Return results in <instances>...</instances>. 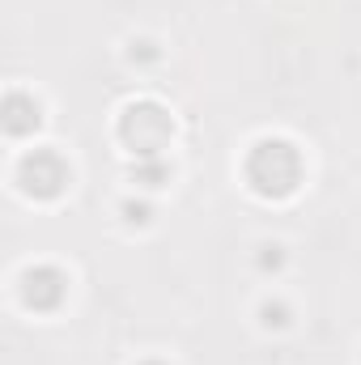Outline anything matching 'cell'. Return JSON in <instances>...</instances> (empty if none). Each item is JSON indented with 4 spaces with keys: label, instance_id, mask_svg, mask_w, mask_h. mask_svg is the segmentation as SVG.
Instances as JSON below:
<instances>
[{
    "label": "cell",
    "instance_id": "cell-3",
    "mask_svg": "<svg viewBox=\"0 0 361 365\" xmlns=\"http://www.w3.org/2000/svg\"><path fill=\"white\" fill-rule=\"evenodd\" d=\"M68 182H73V170L56 149H30L17 162V187L34 200H56Z\"/></svg>",
    "mask_w": 361,
    "mask_h": 365
},
{
    "label": "cell",
    "instance_id": "cell-1",
    "mask_svg": "<svg viewBox=\"0 0 361 365\" xmlns=\"http://www.w3.org/2000/svg\"><path fill=\"white\" fill-rule=\"evenodd\" d=\"M302 153L289 145V140H280V136H268V140H260L251 153H247V182H251V191H260V195H268V200H285V195H293L298 191V182H302Z\"/></svg>",
    "mask_w": 361,
    "mask_h": 365
},
{
    "label": "cell",
    "instance_id": "cell-2",
    "mask_svg": "<svg viewBox=\"0 0 361 365\" xmlns=\"http://www.w3.org/2000/svg\"><path fill=\"white\" fill-rule=\"evenodd\" d=\"M171 136H175V119L158 102H132L119 115V140L136 158H158L171 145Z\"/></svg>",
    "mask_w": 361,
    "mask_h": 365
},
{
    "label": "cell",
    "instance_id": "cell-5",
    "mask_svg": "<svg viewBox=\"0 0 361 365\" xmlns=\"http://www.w3.org/2000/svg\"><path fill=\"white\" fill-rule=\"evenodd\" d=\"M43 123V106L30 98V93L13 90L4 93V132L9 136H26V132H34Z\"/></svg>",
    "mask_w": 361,
    "mask_h": 365
},
{
    "label": "cell",
    "instance_id": "cell-4",
    "mask_svg": "<svg viewBox=\"0 0 361 365\" xmlns=\"http://www.w3.org/2000/svg\"><path fill=\"white\" fill-rule=\"evenodd\" d=\"M64 297H68V276L60 272V268H51V264H34V268L21 272V302H26L30 310L51 314V310L64 306Z\"/></svg>",
    "mask_w": 361,
    "mask_h": 365
},
{
    "label": "cell",
    "instance_id": "cell-6",
    "mask_svg": "<svg viewBox=\"0 0 361 365\" xmlns=\"http://www.w3.org/2000/svg\"><path fill=\"white\" fill-rule=\"evenodd\" d=\"M132 179L141 182V187H162V182L171 179V170H166V162H162V158H136Z\"/></svg>",
    "mask_w": 361,
    "mask_h": 365
},
{
    "label": "cell",
    "instance_id": "cell-7",
    "mask_svg": "<svg viewBox=\"0 0 361 365\" xmlns=\"http://www.w3.org/2000/svg\"><path fill=\"white\" fill-rule=\"evenodd\" d=\"M141 365H166V361H141Z\"/></svg>",
    "mask_w": 361,
    "mask_h": 365
}]
</instances>
